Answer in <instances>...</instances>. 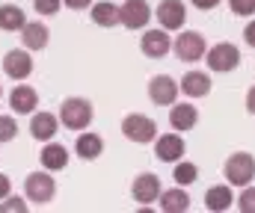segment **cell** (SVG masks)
I'll return each mask as SVG.
<instances>
[{
    "mask_svg": "<svg viewBox=\"0 0 255 213\" xmlns=\"http://www.w3.org/2000/svg\"><path fill=\"white\" fill-rule=\"evenodd\" d=\"M154 15H157L163 30H181L187 24V6L181 0H160Z\"/></svg>",
    "mask_w": 255,
    "mask_h": 213,
    "instance_id": "11",
    "label": "cell"
},
{
    "mask_svg": "<svg viewBox=\"0 0 255 213\" xmlns=\"http://www.w3.org/2000/svg\"><path fill=\"white\" fill-rule=\"evenodd\" d=\"M18 137V122L12 116H0V142H12Z\"/></svg>",
    "mask_w": 255,
    "mask_h": 213,
    "instance_id": "26",
    "label": "cell"
},
{
    "mask_svg": "<svg viewBox=\"0 0 255 213\" xmlns=\"http://www.w3.org/2000/svg\"><path fill=\"white\" fill-rule=\"evenodd\" d=\"M48 42H51L48 24H42V21H27V24L21 27V45H24L27 51H45Z\"/></svg>",
    "mask_w": 255,
    "mask_h": 213,
    "instance_id": "16",
    "label": "cell"
},
{
    "mask_svg": "<svg viewBox=\"0 0 255 213\" xmlns=\"http://www.w3.org/2000/svg\"><path fill=\"white\" fill-rule=\"evenodd\" d=\"M148 98L157 107H172L175 98H178V83L169 74H157V77L148 80Z\"/></svg>",
    "mask_w": 255,
    "mask_h": 213,
    "instance_id": "10",
    "label": "cell"
},
{
    "mask_svg": "<svg viewBox=\"0 0 255 213\" xmlns=\"http://www.w3.org/2000/svg\"><path fill=\"white\" fill-rule=\"evenodd\" d=\"M229 6H232L235 15H244V18L255 12V0H229Z\"/></svg>",
    "mask_w": 255,
    "mask_h": 213,
    "instance_id": "30",
    "label": "cell"
},
{
    "mask_svg": "<svg viewBox=\"0 0 255 213\" xmlns=\"http://www.w3.org/2000/svg\"><path fill=\"white\" fill-rule=\"evenodd\" d=\"M60 131V116L54 113H30V137L36 142H51Z\"/></svg>",
    "mask_w": 255,
    "mask_h": 213,
    "instance_id": "12",
    "label": "cell"
},
{
    "mask_svg": "<svg viewBox=\"0 0 255 213\" xmlns=\"http://www.w3.org/2000/svg\"><path fill=\"white\" fill-rule=\"evenodd\" d=\"M151 6L148 0H125L119 6V24L128 27V30H145L148 21H151Z\"/></svg>",
    "mask_w": 255,
    "mask_h": 213,
    "instance_id": "7",
    "label": "cell"
},
{
    "mask_svg": "<svg viewBox=\"0 0 255 213\" xmlns=\"http://www.w3.org/2000/svg\"><path fill=\"white\" fill-rule=\"evenodd\" d=\"M9 107H12V113H18V116H30V113H36V107H39V92H36L33 86H27V83H18V86L9 92Z\"/></svg>",
    "mask_w": 255,
    "mask_h": 213,
    "instance_id": "15",
    "label": "cell"
},
{
    "mask_svg": "<svg viewBox=\"0 0 255 213\" xmlns=\"http://www.w3.org/2000/svg\"><path fill=\"white\" fill-rule=\"evenodd\" d=\"M184 151H187V145H184L181 134H163V137L154 140V154L163 163H178L184 157Z\"/></svg>",
    "mask_w": 255,
    "mask_h": 213,
    "instance_id": "14",
    "label": "cell"
},
{
    "mask_svg": "<svg viewBox=\"0 0 255 213\" xmlns=\"http://www.w3.org/2000/svg\"><path fill=\"white\" fill-rule=\"evenodd\" d=\"M95 119V107L86 98H65L60 107V122L68 131H86Z\"/></svg>",
    "mask_w": 255,
    "mask_h": 213,
    "instance_id": "1",
    "label": "cell"
},
{
    "mask_svg": "<svg viewBox=\"0 0 255 213\" xmlns=\"http://www.w3.org/2000/svg\"><path fill=\"white\" fill-rule=\"evenodd\" d=\"M244 39H247V45L255 51V21H250V24H247V30H244Z\"/></svg>",
    "mask_w": 255,
    "mask_h": 213,
    "instance_id": "34",
    "label": "cell"
},
{
    "mask_svg": "<svg viewBox=\"0 0 255 213\" xmlns=\"http://www.w3.org/2000/svg\"><path fill=\"white\" fill-rule=\"evenodd\" d=\"M0 98H3V86H0Z\"/></svg>",
    "mask_w": 255,
    "mask_h": 213,
    "instance_id": "36",
    "label": "cell"
},
{
    "mask_svg": "<svg viewBox=\"0 0 255 213\" xmlns=\"http://www.w3.org/2000/svg\"><path fill=\"white\" fill-rule=\"evenodd\" d=\"M27 24V12L15 3H0V30L3 33H21Z\"/></svg>",
    "mask_w": 255,
    "mask_h": 213,
    "instance_id": "21",
    "label": "cell"
},
{
    "mask_svg": "<svg viewBox=\"0 0 255 213\" xmlns=\"http://www.w3.org/2000/svg\"><path fill=\"white\" fill-rule=\"evenodd\" d=\"M172 178H175L178 187H190V184H196V178H199V169H196V163H187V160L181 157V160L175 163Z\"/></svg>",
    "mask_w": 255,
    "mask_h": 213,
    "instance_id": "25",
    "label": "cell"
},
{
    "mask_svg": "<svg viewBox=\"0 0 255 213\" xmlns=\"http://www.w3.org/2000/svg\"><path fill=\"white\" fill-rule=\"evenodd\" d=\"M232 202H235V196H232V184H217V187H211V190L205 193V208L214 211V213L229 211Z\"/></svg>",
    "mask_w": 255,
    "mask_h": 213,
    "instance_id": "22",
    "label": "cell"
},
{
    "mask_svg": "<svg viewBox=\"0 0 255 213\" xmlns=\"http://www.w3.org/2000/svg\"><path fill=\"white\" fill-rule=\"evenodd\" d=\"M27 211V202L24 199H12V196H6V199H0V213H24Z\"/></svg>",
    "mask_w": 255,
    "mask_h": 213,
    "instance_id": "28",
    "label": "cell"
},
{
    "mask_svg": "<svg viewBox=\"0 0 255 213\" xmlns=\"http://www.w3.org/2000/svg\"><path fill=\"white\" fill-rule=\"evenodd\" d=\"M205 36L202 33H196V30H187V33H181V36H175V42H172V54L181 60V63H199L202 57H205Z\"/></svg>",
    "mask_w": 255,
    "mask_h": 213,
    "instance_id": "6",
    "label": "cell"
},
{
    "mask_svg": "<svg viewBox=\"0 0 255 213\" xmlns=\"http://www.w3.org/2000/svg\"><path fill=\"white\" fill-rule=\"evenodd\" d=\"M60 6H63V0H33V9L39 15H57Z\"/></svg>",
    "mask_w": 255,
    "mask_h": 213,
    "instance_id": "29",
    "label": "cell"
},
{
    "mask_svg": "<svg viewBox=\"0 0 255 213\" xmlns=\"http://www.w3.org/2000/svg\"><path fill=\"white\" fill-rule=\"evenodd\" d=\"M139 51L148 57V60H163L169 51H172V39H169V30H145L139 36Z\"/></svg>",
    "mask_w": 255,
    "mask_h": 213,
    "instance_id": "9",
    "label": "cell"
},
{
    "mask_svg": "<svg viewBox=\"0 0 255 213\" xmlns=\"http://www.w3.org/2000/svg\"><path fill=\"white\" fill-rule=\"evenodd\" d=\"M95 0H63V6H68V9H74V12H83V9H89Z\"/></svg>",
    "mask_w": 255,
    "mask_h": 213,
    "instance_id": "31",
    "label": "cell"
},
{
    "mask_svg": "<svg viewBox=\"0 0 255 213\" xmlns=\"http://www.w3.org/2000/svg\"><path fill=\"white\" fill-rule=\"evenodd\" d=\"M223 175H226V181H229L232 187H247V184H253L255 157L253 154H247V151L232 154V157L226 160V166H223Z\"/></svg>",
    "mask_w": 255,
    "mask_h": 213,
    "instance_id": "4",
    "label": "cell"
},
{
    "mask_svg": "<svg viewBox=\"0 0 255 213\" xmlns=\"http://www.w3.org/2000/svg\"><path fill=\"white\" fill-rule=\"evenodd\" d=\"M178 89L184 95H190V98H205V95H211V77L205 71H187L181 77V86Z\"/></svg>",
    "mask_w": 255,
    "mask_h": 213,
    "instance_id": "20",
    "label": "cell"
},
{
    "mask_svg": "<svg viewBox=\"0 0 255 213\" xmlns=\"http://www.w3.org/2000/svg\"><path fill=\"white\" fill-rule=\"evenodd\" d=\"M74 151H77L80 160H98L104 154V140L92 131H80V137L74 142Z\"/></svg>",
    "mask_w": 255,
    "mask_h": 213,
    "instance_id": "19",
    "label": "cell"
},
{
    "mask_svg": "<svg viewBox=\"0 0 255 213\" xmlns=\"http://www.w3.org/2000/svg\"><path fill=\"white\" fill-rule=\"evenodd\" d=\"M122 134H125V140L136 142V145H148V142L157 140V122L151 116L130 113L122 119Z\"/></svg>",
    "mask_w": 255,
    "mask_h": 213,
    "instance_id": "3",
    "label": "cell"
},
{
    "mask_svg": "<svg viewBox=\"0 0 255 213\" xmlns=\"http://www.w3.org/2000/svg\"><path fill=\"white\" fill-rule=\"evenodd\" d=\"M205 63H208V69L217 71V74H229V71H235L241 66V51L232 42H220V45L205 51Z\"/></svg>",
    "mask_w": 255,
    "mask_h": 213,
    "instance_id": "5",
    "label": "cell"
},
{
    "mask_svg": "<svg viewBox=\"0 0 255 213\" xmlns=\"http://www.w3.org/2000/svg\"><path fill=\"white\" fill-rule=\"evenodd\" d=\"M196 122H199V110L193 107V104H172V110H169V125H172V131H193L196 128Z\"/></svg>",
    "mask_w": 255,
    "mask_h": 213,
    "instance_id": "18",
    "label": "cell"
},
{
    "mask_svg": "<svg viewBox=\"0 0 255 213\" xmlns=\"http://www.w3.org/2000/svg\"><path fill=\"white\" fill-rule=\"evenodd\" d=\"M54 196H57V181L51 178L48 169L30 172V175L24 178V199H27V202H33V205L42 208V205H51Z\"/></svg>",
    "mask_w": 255,
    "mask_h": 213,
    "instance_id": "2",
    "label": "cell"
},
{
    "mask_svg": "<svg viewBox=\"0 0 255 213\" xmlns=\"http://www.w3.org/2000/svg\"><path fill=\"white\" fill-rule=\"evenodd\" d=\"M3 74H6L9 80H15V83L27 80V77L33 74V57H30V51H27V48L6 51V54H3Z\"/></svg>",
    "mask_w": 255,
    "mask_h": 213,
    "instance_id": "8",
    "label": "cell"
},
{
    "mask_svg": "<svg viewBox=\"0 0 255 213\" xmlns=\"http://www.w3.org/2000/svg\"><path fill=\"white\" fill-rule=\"evenodd\" d=\"M9 193H12V181H9V175L0 172V199H6Z\"/></svg>",
    "mask_w": 255,
    "mask_h": 213,
    "instance_id": "32",
    "label": "cell"
},
{
    "mask_svg": "<svg viewBox=\"0 0 255 213\" xmlns=\"http://www.w3.org/2000/svg\"><path fill=\"white\" fill-rule=\"evenodd\" d=\"M65 166H68V148H65L63 142H45V148H42V169H48V172H63Z\"/></svg>",
    "mask_w": 255,
    "mask_h": 213,
    "instance_id": "17",
    "label": "cell"
},
{
    "mask_svg": "<svg viewBox=\"0 0 255 213\" xmlns=\"http://www.w3.org/2000/svg\"><path fill=\"white\" fill-rule=\"evenodd\" d=\"M160 211L163 213H184L190 211V196L181 187H172L166 193H160Z\"/></svg>",
    "mask_w": 255,
    "mask_h": 213,
    "instance_id": "24",
    "label": "cell"
},
{
    "mask_svg": "<svg viewBox=\"0 0 255 213\" xmlns=\"http://www.w3.org/2000/svg\"><path fill=\"white\" fill-rule=\"evenodd\" d=\"M196 9H202V12H208V9H217L220 6V0H190Z\"/></svg>",
    "mask_w": 255,
    "mask_h": 213,
    "instance_id": "33",
    "label": "cell"
},
{
    "mask_svg": "<svg viewBox=\"0 0 255 213\" xmlns=\"http://www.w3.org/2000/svg\"><path fill=\"white\" fill-rule=\"evenodd\" d=\"M238 211L241 213H255V187H244V193H241V199H238Z\"/></svg>",
    "mask_w": 255,
    "mask_h": 213,
    "instance_id": "27",
    "label": "cell"
},
{
    "mask_svg": "<svg viewBox=\"0 0 255 213\" xmlns=\"http://www.w3.org/2000/svg\"><path fill=\"white\" fill-rule=\"evenodd\" d=\"M92 12V24H98V27H104V30H110V27H119V6L116 3H110V0H101V3H92L89 6Z\"/></svg>",
    "mask_w": 255,
    "mask_h": 213,
    "instance_id": "23",
    "label": "cell"
},
{
    "mask_svg": "<svg viewBox=\"0 0 255 213\" xmlns=\"http://www.w3.org/2000/svg\"><path fill=\"white\" fill-rule=\"evenodd\" d=\"M247 113H250V116H255V86L247 92Z\"/></svg>",
    "mask_w": 255,
    "mask_h": 213,
    "instance_id": "35",
    "label": "cell"
},
{
    "mask_svg": "<svg viewBox=\"0 0 255 213\" xmlns=\"http://www.w3.org/2000/svg\"><path fill=\"white\" fill-rule=\"evenodd\" d=\"M160 178L157 175H151V172H142L139 178H133V187H130V196H133V202H139V205H151V202H157L160 199Z\"/></svg>",
    "mask_w": 255,
    "mask_h": 213,
    "instance_id": "13",
    "label": "cell"
}]
</instances>
